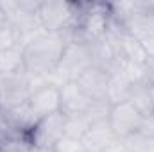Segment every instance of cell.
I'll return each mask as SVG.
<instances>
[{
    "label": "cell",
    "mask_w": 154,
    "mask_h": 152,
    "mask_svg": "<svg viewBox=\"0 0 154 152\" xmlns=\"http://www.w3.org/2000/svg\"><path fill=\"white\" fill-rule=\"evenodd\" d=\"M52 150L54 152H82V150H86V149H84V145H82V140L65 134V136L56 143V147H54Z\"/></svg>",
    "instance_id": "obj_20"
},
{
    "label": "cell",
    "mask_w": 154,
    "mask_h": 152,
    "mask_svg": "<svg viewBox=\"0 0 154 152\" xmlns=\"http://www.w3.org/2000/svg\"><path fill=\"white\" fill-rule=\"evenodd\" d=\"M72 41L68 32H41L27 41L23 50V70L32 77L45 79L50 75L61 61L66 43Z\"/></svg>",
    "instance_id": "obj_1"
},
{
    "label": "cell",
    "mask_w": 154,
    "mask_h": 152,
    "mask_svg": "<svg viewBox=\"0 0 154 152\" xmlns=\"http://www.w3.org/2000/svg\"><path fill=\"white\" fill-rule=\"evenodd\" d=\"M90 120L82 114H65V134L66 136H74L82 140V136L86 134V131L90 129Z\"/></svg>",
    "instance_id": "obj_17"
},
{
    "label": "cell",
    "mask_w": 154,
    "mask_h": 152,
    "mask_svg": "<svg viewBox=\"0 0 154 152\" xmlns=\"http://www.w3.org/2000/svg\"><path fill=\"white\" fill-rule=\"evenodd\" d=\"M129 100L140 109L143 116H151L154 113V77L134 84Z\"/></svg>",
    "instance_id": "obj_13"
},
{
    "label": "cell",
    "mask_w": 154,
    "mask_h": 152,
    "mask_svg": "<svg viewBox=\"0 0 154 152\" xmlns=\"http://www.w3.org/2000/svg\"><path fill=\"white\" fill-rule=\"evenodd\" d=\"M151 116H154V113H152V114H151ZM145 118H147V116H145Z\"/></svg>",
    "instance_id": "obj_25"
},
{
    "label": "cell",
    "mask_w": 154,
    "mask_h": 152,
    "mask_svg": "<svg viewBox=\"0 0 154 152\" xmlns=\"http://www.w3.org/2000/svg\"><path fill=\"white\" fill-rule=\"evenodd\" d=\"M116 140L118 138L109 125V120H100L90 125V129L82 136V145L88 152H102Z\"/></svg>",
    "instance_id": "obj_11"
},
{
    "label": "cell",
    "mask_w": 154,
    "mask_h": 152,
    "mask_svg": "<svg viewBox=\"0 0 154 152\" xmlns=\"http://www.w3.org/2000/svg\"><path fill=\"white\" fill-rule=\"evenodd\" d=\"M133 82L127 79V75L120 70H116L113 74H109V82H108V102L111 106L125 102L131 99V91H133Z\"/></svg>",
    "instance_id": "obj_14"
},
{
    "label": "cell",
    "mask_w": 154,
    "mask_h": 152,
    "mask_svg": "<svg viewBox=\"0 0 154 152\" xmlns=\"http://www.w3.org/2000/svg\"><path fill=\"white\" fill-rule=\"evenodd\" d=\"M65 136V114L54 113L39 118L29 132L31 149H54L56 143Z\"/></svg>",
    "instance_id": "obj_7"
},
{
    "label": "cell",
    "mask_w": 154,
    "mask_h": 152,
    "mask_svg": "<svg viewBox=\"0 0 154 152\" xmlns=\"http://www.w3.org/2000/svg\"><path fill=\"white\" fill-rule=\"evenodd\" d=\"M14 47H20V32L13 25H5L0 29V52Z\"/></svg>",
    "instance_id": "obj_19"
},
{
    "label": "cell",
    "mask_w": 154,
    "mask_h": 152,
    "mask_svg": "<svg viewBox=\"0 0 154 152\" xmlns=\"http://www.w3.org/2000/svg\"><path fill=\"white\" fill-rule=\"evenodd\" d=\"M79 88L88 95L91 102H108V82L109 74L99 66H90L75 81ZM111 106V104H109Z\"/></svg>",
    "instance_id": "obj_8"
},
{
    "label": "cell",
    "mask_w": 154,
    "mask_h": 152,
    "mask_svg": "<svg viewBox=\"0 0 154 152\" xmlns=\"http://www.w3.org/2000/svg\"><path fill=\"white\" fill-rule=\"evenodd\" d=\"M14 72H23L22 47H14L0 52V74H14Z\"/></svg>",
    "instance_id": "obj_16"
},
{
    "label": "cell",
    "mask_w": 154,
    "mask_h": 152,
    "mask_svg": "<svg viewBox=\"0 0 154 152\" xmlns=\"http://www.w3.org/2000/svg\"><path fill=\"white\" fill-rule=\"evenodd\" d=\"M39 88L36 77L23 72L0 74V111L7 113L29 100L31 93Z\"/></svg>",
    "instance_id": "obj_3"
},
{
    "label": "cell",
    "mask_w": 154,
    "mask_h": 152,
    "mask_svg": "<svg viewBox=\"0 0 154 152\" xmlns=\"http://www.w3.org/2000/svg\"><path fill=\"white\" fill-rule=\"evenodd\" d=\"M90 66H93V57L88 43L72 39L66 43L65 52L61 56L59 65L50 75L45 77V84L61 88L66 82H74L82 72H86Z\"/></svg>",
    "instance_id": "obj_2"
},
{
    "label": "cell",
    "mask_w": 154,
    "mask_h": 152,
    "mask_svg": "<svg viewBox=\"0 0 154 152\" xmlns=\"http://www.w3.org/2000/svg\"><path fill=\"white\" fill-rule=\"evenodd\" d=\"M102 152H133V150L127 147V143L124 140H116L115 143H111L108 149H104Z\"/></svg>",
    "instance_id": "obj_21"
},
{
    "label": "cell",
    "mask_w": 154,
    "mask_h": 152,
    "mask_svg": "<svg viewBox=\"0 0 154 152\" xmlns=\"http://www.w3.org/2000/svg\"><path fill=\"white\" fill-rule=\"evenodd\" d=\"M127 143V147L133 152H154V138L152 136H145L142 132L124 140Z\"/></svg>",
    "instance_id": "obj_18"
},
{
    "label": "cell",
    "mask_w": 154,
    "mask_h": 152,
    "mask_svg": "<svg viewBox=\"0 0 154 152\" xmlns=\"http://www.w3.org/2000/svg\"><path fill=\"white\" fill-rule=\"evenodd\" d=\"M29 152H54V150H50V149H31Z\"/></svg>",
    "instance_id": "obj_23"
},
{
    "label": "cell",
    "mask_w": 154,
    "mask_h": 152,
    "mask_svg": "<svg viewBox=\"0 0 154 152\" xmlns=\"http://www.w3.org/2000/svg\"><path fill=\"white\" fill-rule=\"evenodd\" d=\"M59 97H61V113L63 114H82L90 109L93 104L88 95L79 88L75 81L66 82L65 86L59 88Z\"/></svg>",
    "instance_id": "obj_10"
},
{
    "label": "cell",
    "mask_w": 154,
    "mask_h": 152,
    "mask_svg": "<svg viewBox=\"0 0 154 152\" xmlns=\"http://www.w3.org/2000/svg\"><path fill=\"white\" fill-rule=\"evenodd\" d=\"M120 56H122L124 63H133V65H142V66L149 65V57H147L143 47L125 29L120 32Z\"/></svg>",
    "instance_id": "obj_12"
},
{
    "label": "cell",
    "mask_w": 154,
    "mask_h": 152,
    "mask_svg": "<svg viewBox=\"0 0 154 152\" xmlns=\"http://www.w3.org/2000/svg\"><path fill=\"white\" fill-rule=\"evenodd\" d=\"M29 108L32 109V113L39 118H45L48 114L59 113L61 111V97H59V88L50 86V84H43L36 88L29 100H27Z\"/></svg>",
    "instance_id": "obj_9"
},
{
    "label": "cell",
    "mask_w": 154,
    "mask_h": 152,
    "mask_svg": "<svg viewBox=\"0 0 154 152\" xmlns=\"http://www.w3.org/2000/svg\"><path fill=\"white\" fill-rule=\"evenodd\" d=\"M82 152H88V150H82Z\"/></svg>",
    "instance_id": "obj_26"
},
{
    "label": "cell",
    "mask_w": 154,
    "mask_h": 152,
    "mask_svg": "<svg viewBox=\"0 0 154 152\" xmlns=\"http://www.w3.org/2000/svg\"><path fill=\"white\" fill-rule=\"evenodd\" d=\"M5 25H9V22H7L5 13H4V11H2V7H0V29H4Z\"/></svg>",
    "instance_id": "obj_22"
},
{
    "label": "cell",
    "mask_w": 154,
    "mask_h": 152,
    "mask_svg": "<svg viewBox=\"0 0 154 152\" xmlns=\"http://www.w3.org/2000/svg\"><path fill=\"white\" fill-rule=\"evenodd\" d=\"M4 114H5V118H7L16 129H20V131L25 132V134H29L31 129H32V127L36 125V122H38V116L32 113V109L29 108L27 102L16 106L14 109H11V111H7V113H4Z\"/></svg>",
    "instance_id": "obj_15"
},
{
    "label": "cell",
    "mask_w": 154,
    "mask_h": 152,
    "mask_svg": "<svg viewBox=\"0 0 154 152\" xmlns=\"http://www.w3.org/2000/svg\"><path fill=\"white\" fill-rule=\"evenodd\" d=\"M39 23L47 32H68L72 36V31L75 29L77 16H79V4L68 2H39L38 9Z\"/></svg>",
    "instance_id": "obj_4"
},
{
    "label": "cell",
    "mask_w": 154,
    "mask_h": 152,
    "mask_svg": "<svg viewBox=\"0 0 154 152\" xmlns=\"http://www.w3.org/2000/svg\"><path fill=\"white\" fill-rule=\"evenodd\" d=\"M31 150V149H29ZM29 150H2V152H29Z\"/></svg>",
    "instance_id": "obj_24"
},
{
    "label": "cell",
    "mask_w": 154,
    "mask_h": 152,
    "mask_svg": "<svg viewBox=\"0 0 154 152\" xmlns=\"http://www.w3.org/2000/svg\"><path fill=\"white\" fill-rule=\"evenodd\" d=\"M0 113H2V111H0Z\"/></svg>",
    "instance_id": "obj_27"
},
{
    "label": "cell",
    "mask_w": 154,
    "mask_h": 152,
    "mask_svg": "<svg viewBox=\"0 0 154 152\" xmlns=\"http://www.w3.org/2000/svg\"><path fill=\"white\" fill-rule=\"evenodd\" d=\"M124 29L140 41L149 61H154V2H143Z\"/></svg>",
    "instance_id": "obj_6"
},
{
    "label": "cell",
    "mask_w": 154,
    "mask_h": 152,
    "mask_svg": "<svg viewBox=\"0 0 154 152\" xmlns=\"http://www.w3.org/2000/svg\"><path fill=\"white\" fill-rule=\"evenodd\" d=\"M108 120H109V125H111L116 138L127 140V138H131L142 131L145 116L140 113V109L131 100H125V102L111 106Z\"/></svg>",
    "instance_id": "obj_5"
}]
</instances>
